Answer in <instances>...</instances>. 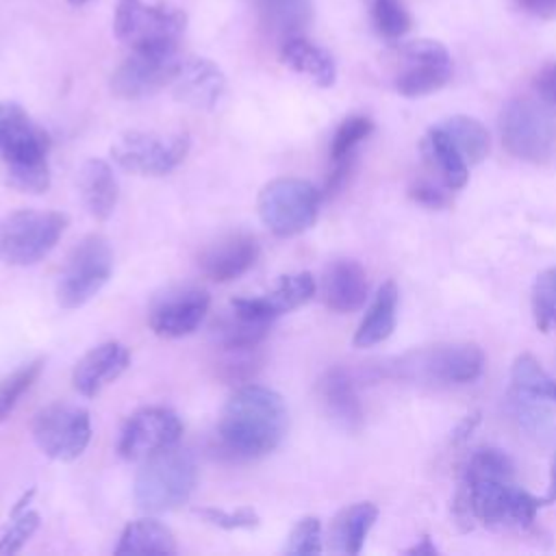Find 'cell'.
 Instances as JSON below:
<instances>
[{
  "instance_id": "obj_14",
  "label": "cell",
  "mask_w": 556,
  "mask_h": 556,
  "mask_svg": "<svg viewBox=\"0 0 556 556\" xmlns=\"http://www.w3.org/2000/svg\"><path fill=\"white\" fill-rule=\"evenodd\" d=\"M402 72L395 89L406 98H417L441 89L452 76V59L443 43L434 39H415L402 46Z\"/></svg>"
},
{
  "instance_id": "obj_41",
  "label": "cell",
  "mask_w": 556,
  "mask_h": 556,
  "mask_svg": "<svg viewBox=\"0 0 556 556\" xmlns=\"http://www.w3.org/2000/svg\"><path fill=\"white\" fill-rule=\"evenodd\" d=\"M534 87H536V93L541 96L543 102L556 106V63L545 65V67L536 74Z\"/></svg>"
},
{
  "instance_id": "obj_31",
  "label": "cell",
  "mask_w": 556,
  "mask_h": 556,
  "mask_svg": "<svg viewBox=\"0 0 556 556\" xmlns=\"http://www.w3.org/2000/svg\"><path fill=\"white\" fill-rule=\"evenodd\" d=\"M439 128L452 139L467 163H480L489 154V132L478 119L454 115L441 122Z\"/></svg>"
},
{
  "instance_id": "obj_35",
  "label": "cell",
  "mask_w": 556,
  "mask_h": 556,
  "mask_svg": "<svg viewBox=\"0 0 556 556\" xmlns=\"http://www.w3.org/2000/svg\"><path fill=\"white\" fill-rule=\"evenodd\" d=\"M374 130V124L369 117L363 115H352L348 119L341 122V126L337 128L332 143H330V156L332 161H341L348 156H354V148L369 137V132Z\"/></svg>"
},
{
  "instance_id": "obj_24",
  "label": "cell",
  "mask_w": 556,
  "mask_h": 556,
  "mask_svg": "<svg viewBox=\"0 0 556 556\" xmlns=\"http://www.w3.org/2000/svg\"><path fill=\"white\" fill-rule=\"evenodd\" d=\"M378 519V508L371 502H356L343 508L330 526V547L332 552L354 556L363 549L369 530Z\"/></svg>"
},
{
  "instance_id": "obj_38",
  "label": "cell",
  "mask_w": 556,
  "mask_h": 556,
  "mask_svg": "<svg viewBox=\"0 0 556 556\" xmlns=\"http://www.w3.org/2000/svg\"><path fill=\"white\" fill-rule=\"evenodd\" d=\"M374 24L380 35L395 39L408 33L410 15L400 0H376L374 2Z\"/></svg>"
},
{
  "instance_id": "obj_2",
  "label": "cell",
  "mask_w": 556,
  "mask_h": 556,
  "mask_svg": "<svg viewBox=\"0 0 556 556\" xmlns=\"http://www.w3.org/2000/svg\"><path fill=\"white\" fill-rule=\"evenodd\" d=\"M50 137L15 102H0V161L9 182L24 193H46L50 187Z\"/></svg>"
},
{
  "instance_id": "obj_30",
  "label": "cell",
  "mask_w": 556,
  "mask_h": 556,
  "mask_svg": "<svg viewBox=\"0 0 556 556\" xmlns=\"http://www.w3.org/2000/svg\"><path fill=\"white\" fill-rule=\"evenodd\" d=\"M269 324L252 321L228 308L215 324L213 337L222 350H254L267 334Z\"/></svg>"
},
{
  "instance_id": "obj_5",
  "label": "cell",
  "mask_w": 556,
  "mask_h": 556,
  "mask_svg": "<svg viewBox=\"0 0 556 556\" xmlns=\"http://www.w3.org/2000/svg\"><path fill=\"white\" fill-rule=\"evenodd\" d=\"M185 28L187 15L174 4L117 0L113 30L115 37L130 50L178 48Z\"/></svg>"
},
{
  "instance_id": "obj_7",
  "label": "cell",
  "mask_w": 556,
  "mask_h": 556,
  "mask_svg": "<svg viewBox=\"0 0 556 556\" xmlns=\"http://www.w3.org/2000/svg\"><path fill=\"white\" fill-rule=\"evenodd\" d=\"M319 189L302 178L269 180L256 198L261 222L276 237H293L308 230L319 213Z\"/></svg>"
},
{
  "instance_id": "obj_18",
  "label": "cell",
  "mask_w": 556,
  "mask_h": 556,
  "mask_svg": "<svg viewBox=\"0 0 556 556\" xmlns=\"http://www.w3.org/2000/svg\"><path fill=\"white\" fill-rule=\"evenodd\" d=\"M417 365L428 380L445 384H465L482 374L484 354L473 343H452L419 354Z\"/></svg>"
},
{
  "instance_id": "obj_44",
  "label": "cell",
  "mask_w": 556,
  "mask_h": 556,
  "mask_svg": "<svg viewBox=\"0 0 556 556\" xmlns=\"http://www.w3.org/2000/svg\"><path fill=\"white\" fill-rule=\"evenodd\" d=\"M545 504H554L556 502V454L552 458V467H549V486H547V493L543 497Z\"/></svg>"
},
{
  "instance_id": "obj_43",
  "label": "cell",
  "mask_w": 556,
  "mask_h": 556,
  "mask_svg": "<svg viewBox=\"0 0 556 556\" xmlns=\"http://www.w3.org/2000/svg\"><path fill=\"white\" fill-rule=\"evenodd\" d=\"M521 7L539 17H554L556 15V0H519Z\"/></svg>"
},
{
  "instance_id": "obj_29",
  "label": "cell",
  "mask_w": 556,
  "mask_h": 556,
  "mask_svg": "<svg viewBox=\"0 0 556 556\" xmlns=\"http://www.w3.org/2000/svg\"><path fill=\"white\" fill-rule=\"evenodd\" d=\"M424 152L441 174L443 182L450 189H460L465 187L469 172H467V161L458 152V148L452 143V139L439 128H430L426 139H424Z\"/></svg>"
},
{
  "instance_id": "obj_23",
  "label": "cell",
  "mask_w": 556,
  "mask_h": 556,
  "mask_svg": "<svg viewBox=\"0 0 556 556\" xmlns=\"http://www.w3.org/2000/svg\"><path fill=\"white\" fill-rule=\"evenodd\" d=\"M252 9L261 22V26L274 35L285 39L300 37L313 20V2L311 0H250Z\"/></svg>"
},
{
  "instance_id": "obj_8",
  "label": "cell",
  "mask_w": 556,
  "mask_h": 556,
  "mask_svg": "<svg viewBox=\"0 0 556 556\" xmlns=\"http://www.w3.org/2000/svg\"><path fill=\"white\" fill-rule=\"evenodd\" d=\"M504 148L523 161L545 163L556 152V119L545 104L530 98H515L500 113Z\"/></svg>"
},
{
  "instance_id": "obj_33",
  "label": "cell",
  "mask_w": 556,
  "mask_h": 556,
  "mask_svg": "<svg viewBox=\"0 0 556 556\" xmlns=\"http://www.w3.org/2000/svg\"><path fill=\"white\" fill-rule=\"evenodd\" d=\"M532 313L539 330L549 332L556 328V267L536 276L532 287Z\"/></svg>"
},
{
  "instance_id": "obj_13",
  "label": "cell",
  "mask_w": 556,
  "mask_h": 556,
  "mask_svg": "<svg viewBox=\"0 0 556 556\" xmlns=\"http://www.w3.org/2000/svg\"><path fill=\"white\" fill-rule=\"evenodd\" d=\"M182 434L178 415L163 406H148L128 417L119 432L117 452L126 460H148L176 447Z\"/></svg>"
},
{
  "instance_id": "obj_3",
  "label": "cell",
  "mask_w": 556,
  "mask_h": 556,
  "mask_svg": "<svg viewBox=\"0 0 556 556\" xmlns=\"http://www.w3.org/2000/svg\"><path fill=\"white\" fill-rule=\"evenodd\" d=\"M543 497H534L506 478H463L454 500L460 521L478 519L489 528H526L534 521Z\"/></svg>"
},
{
  "instance_id": "obj_45",
  "label": "cell",
  "mask_w": 556,
  "mask_h": 556,
  "mask_svg": "<svg viewBox=\"0 0 556 556\" xmlns=\"http://www.w3.org/2000/svg\"><path fill=\"white\" fill-rule=\"evenodd\" d=\"M408 554H428V556H432V554H437V547L432 545V541H430L428 536H424L419 545H415V547L408 549Z\"/></svg>"
},
{
  "instance_id": "obj_20",
  "label": "cell",
  "mask_w": 556,
  "mask_h": 556,
  "mask_svg": "<svg viewBox=\"0 0 556 556\" xmlns=\"http://www.w3.org/2000/svg\"><path fill=\"white\" fill-rule=\"evenodd\" d=\"M258 258V241L248 232H232L217 239L200 256V267L215 282H230L243 276Z\"/></svg>"
},
{
  "instance_id": "obj_27",
  "label": "cell",
  "mask_w": 556,
  "mask_h": 556,
  "mask_svg": "<svg viewBox=\"0 0 556 556\" xmlns=\"http://www.w3.org/2000/svg\"><path fill=\"white\" fill-rule=\"evenodd\" d=\"M319 393L326 410L341 426L356 428L363 421V408L356 397L352 378L341 367L326 371V376L319 382Z\"/></svg>"
},
{
  "instance_id": "obj_42",
  "label": "cell",
  "mask_w": 556,
  "mask_h": 556,
  "mask_svg": "<svg viewBox=\"0 0 556 556\" xmlns=\"http://www.w3.org/2000/svg\"><path fill=\"white\" fill-rule=\"evenodd\" d=\"M410 198L417 200V202L424 204V206H430V208H439V206H443V204L447 202V198H445L443 191H439L437 187L426 185V182L413 187V189H410Z\"/></svg>"
},
{
  "instance_id": "obj_46",
  "label": "cell",
  "mask_w": 556,
  "mask_h": 556,
  "mask_svg": "<svg viewBox=\"0 0 556 556\" xmlns=\"http://www.w3.org/2000/svg\"><path fill=\"white\" fill-rule=\"evenodd\" d=\"M70 4H85V2H89V0H67Z\"/></svg>"
},
{
  "instance_id": "obj_19",
  "label": "cell",
  "mask_w": 556,
  "mask_h": 556,
  "mask_svg": "<svg viewBox=\"0 0 556 556\" xmlns=\"http://www.w3.org/2000/svg\"><path fill=\"white\" fill-rule=\"evenodd\" d=\"M130 365V352L119 341H106L91 348L74 367L72 384L85 397H96L115 382Z\"/></svg>"
},
{
  "instance_id": "obj_32",
  "label": "cell",
  "mask_w": 556,
  "mask_h": 556,
  "mask_svg": "<svg viewBox=\"0 0 556 556\" xmlns=\"http://www.w3.org/2000/svg\"><path fill=\"white\" fill-rule=\"evenodd\" d=\"M510 378L519 395L556 402V380L539 365L534 356L530 354L517 356V361L513 363Z\"/></svg>"
},
{
  "instance_id": "obj_11",
  "label": "cell",
  "mask_w": 556,
  "mask_h": 556,
  "mask_svg": "<svg viewBox=\"0 0 556 556\" xmlns=\"http://www.w3.org/2000/svg\"><path fill=\"white\" fill-rule=\"evenodd\" d=\"M33 439L48 458L61 463L74 460L91 441L89 413L74 404H50L37 413Z\"/></svg>"
},
{
  "instance_id": "obj_16",
  "label": "cell",
  "mask_w": 556,
  "mask_h": 556,
  "mask_svg": "<svg viewBox=\"0 0 556 556\" xmlns=\"http://www.w3.org/2000/svg\"><path fill=\"white\" fill-rule=\"evenodd\" d=\"M317 291L315 278L308 271L282 276L274 291L258 295V298H237L230 302V308L241 317L252 321L271 324L276 317L291 313L306 304Z\"/></svg>"
},
{
  "instance_id": "obj_6",
  "label": "cell",
  "mask_w": 556,
  "mask_h": 556,
  "mask_svg": "<svg viewBox=\"0 0 556 556\" xmlns=\"http://www.w3.org/2000/svg\"><path fill=\"white\" fill-rule=\"evenodd\" d=\"M67 215L59 211L22 208L0 219V263L26 267L39 263L67 228Z\"/></svg>"
},
{
  "instance_id": "obj_10",
  "label": "cell",
  "mask_w": 556,
  "mask_h": 556,
  "mask_svg": "<svg viewBox=\"0 0 556 556\" xmlns=\"http://www.w3.org/2000/svg\"><path fill=\"white\" fill-rule=\"evenodd\" d=\"M187 152L189 137L182 132L126 130L111 146L113 161L122 169L139 176H165L185 161Z\"/></svg>"
},
{
  "instance_id": "obj_17",
  "label": "cell",
  "mask_w": 556,
  "mask_h": 556,
  "mask_svg": "<svg viewBox=\"0 0 556 556\" xmlns=\"http://www.w3.org/2000/svg\"><path fill=\"white\" fill-rule=\"evenodd\" d=\"M169 87L178 102L198 111H211L224 98L226 76L213 61L187 56L180 61Z\"/></svg>"
},
{
  "instance_id": "obj_26",
  "label": "cell",
  "mask_w": 556,
  "mask_h": 556,
  "mask_svg": "<svg viewBox=\"0 0 556 556\" xmlns=\"http://www.w3.org/2000/svg\"><path fill=\"white\" fill-rule=\"evenodd\" d=\"M395 313H397V287L393 280H387L374 295L361 326L354 334L356 348H371L382 343L391 337L395 328Z\"/></svg>"
},
{
  "instance_id": "obj_40",
  "label": "cell",
  "mask_w": 556,
  "mask_h": 556,
  "mask_svg": "<svg viewBox=\"0 0 556 556\" xmlns=\"http://www.w3.org/2000/svg\"><path fill=\"white\" fill-rule=\"evenodd\" d=\"M13 515H17V513H13ZM37 526H39V515L37 513L24 510L22 515H17L15 521L9 526V530L0 539V554L17 552L28 541V536L37 530Z\"/></svg>"
},
{
  "instance_id": "obj_25",
  "label": "cell",
  "mask_w": 556,
  "mask_h": 556,
  "mask_svg": "<svg viewBox=\"0 0 556 556\" xmlns=\"http://www.w3.org/2000/svg\"><path fill=\"white\" fill-rule=\"evenodd\" d=\"M280 59L293 72L308 76L319 87H330L337 80V67L332 56L302 35L282 41Z\"/></svg>"
},
{
  "instance_id": "obj_22",
  "label": "cell",
  "mask_w": 556,
  "mask_h": 556,
  "mask_svg": "<svg viewBox=\"0 0 556 556\" xmlns=\"http://www.w3.org/2000/svg\"><path fill=\"white\" fill-rule=\"evenodd\" d=\"M76 185L87 213L100 222L109 219L119 198V185L111 165L102 159H87L78 169Z\"/></svg>"
},
{
  "instance_id": "obj_1",
  "label": "cell",
  "mask_w": 556,
  "mask_h": 556,
  "mask_svg": "<svg viewBox=\"0 0 556 556\" xmlns=\"http://www.w3.org/2000/svg\"><path fill=\"white\" fill-rule=\"evenodd\" d=\"M289 417L280 393L245 384L226 402L219 419V443L232 458H261L274 452L287 434Z\"/></svg>"
},
{
  "instance_id": "obj_21",
  "label": "cell",
  "mask_w": 556,
  "mask_h": 556,
  "mask_svg": "<svg viewBox=\"0 0 556 556\" xmlns=\"http://www.w3.org/2000/svg\"><path fill=\"white\" fill-rule=\"evenodd\" d=\"M321 300L334 313H354L367 300V274L361 263L352 258H339L324 269Z\"/></svg>"
},
{
  "instance_id": "obj_36",
  "label": "cell",
  "mask_w": 556,
  "mask_h": 556,
  "mask_svg": "<svg viewBox=\"0 0 556 556\" xmlns=\"http://www.w3.org/2000/svg\"><path fill=\"white\" fill-rule=\"evenodd\" d=\"M463 478H506L513 480L510 458L493 447H482L471 454Z\"/></svg>"
},
{
  "instance_id": "obj_15",
  "label": "cell",
  "mask_w": 556,
  "mask_h": 556,
  "mask_svg": "<svg viewBox=\"0 0 556 556\" xmlns=\"http://www.w3.org/2000/svg\"><path fill=\"white\" fill-rule=\"evenodd\" d=\"M208 306H211V298L204 289H198V287L174 289L161 295L152 304L148 313V324L159 337H167V339L187 337L193 330H198V326L208 313Z\"/></svg>"
},
{
  "instance_id": "obj_4",
  "label": "cell",
  "mask_w": 556,
  "mask_h": 556,
  "mask_svg": "<svg viewBox=\"0 0 556 556\" xmlns=\"http://www.w3.org/2000/svg\"><path fill=\"white\" fill-rule=\"evenodd\" d=\"M198 482L195 458L187 450L169 447L137 471L132 497L143 513H167L189 502Z\"/></svg>"
},
{
  "instance_id": "obj_39",
  "label": "cell",
  "mask_w": 556,
  "mask_h": 556,
  "mask_svg": "<svg viewBox=\"0 0 556 556\" xmlns=\"http://www.w3.org/2000/svg\"><path fill=\"white\" fill-rule=\"evenodd\" d=\"M287 554H319L321 552V523L317 517L300 519L285 543Z\"/></svg>"
},
{
  "instance_id": "obj_28",
  "label": "cell",
  "mask_w": 556,
  "mask_h": 556,
  "mask_svg": "<svg viewBox=\"0 0 556 556\" xmlns=\"http://www.w3.org/2000/svg\"><path fill=\"white\" fill-rule=\"evenodd\" d=\"M174 532L159 519L146 517L130 521L115 547V554H176Z\"/></svg>"
},
{
  "instance_id": "obj_12",
  "label": "cell",
  "mask_w": 556,
  "mask_h": 556,
  "mask_svg": "<svg viewBox=\"0 0 556 556\" xmlns=\"http://www.w3.org/2000/svg\"><path fill=\"white\" fill-rule=\"evenodd\" d=\"M178 48L132 50V54L113 72L111 91L122 100H141L169 87L178 65Z\"/></svg>"
},
{
  "instance_id": "obj_34",
  "label": "cell",
  "mask_w": 556,
  "mask_h": 556,
  "mask_svg": "<svg viewBox=\"0 0 556 556\" xmlns=\"http://www.w3.org/2000/svg\"><path fill=\"white\" fill-rule=\"evenodd\" d=\"M43 369V361L37 358L28 365H22L20 369H15L11 376H7L0 382V424L13 413V408L17 406L20 397L33 387V382L39 378Z\"/></svg>"
},
{
  "instance_id": "obj_37",
  "label": "cell",
  "mask_w": 556,
  "mask_h": 556,
  "mask_svg": "<svg viewBox=\"0 0 556 556\" xmlns=\"http://www.w3.org/2000/svg\"><path fill=\"white\" fill-rule=\"evenodd\" d=\"M193 515H198L202 521L217 526L222 530H250V528H256L261 521L256 510L250 506H239L235 510L206 506V508H193Z\"/></svg>"
},
{
  "instance_id": "obj_9",
  "label": "cell",
  "mask_w": 556,
  "mask_h": 556,
  "mask_svg": "<svg viewBox=\"0 0 556 556\" xmlns=\"http://www.w3.org/2000/svg\"><path fill=\"white\" fill-rule=\"evenodd\" d=\"M113 250L102 235H87L70 252L56 282V302L78 308L89 302L111 278Z\"/></svg>"
}]
</instances>
